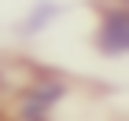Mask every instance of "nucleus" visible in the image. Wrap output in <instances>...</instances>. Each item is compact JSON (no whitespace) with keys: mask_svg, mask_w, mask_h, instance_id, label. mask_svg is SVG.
Masks as SVG:
<instances>
[{"mask_svg":"<svg viewBox=\"0 0 129 121\" xmlns=\"http://www.w3.org/2000/svg\"><path fill=\"white\" fill-rule=\"evenodd\" d=\"M96 48L111 59L125 55L129 48V11H125V0L118 4H107L100 11V30H96Z\"/></svg>","mask_w":129,"mask_h":121,"instance_id":"2","label":"nucleus"},{"mask_svg":"<svg viewBox=\"0 0 129 121\" xmlns=\"http://www.w3.org/2000/svg\"><path fill=\"white\" fill-rule=\"evenodd\" d=\"M63 95H67V84L55 77H41L37 84H30V88L19 95V121H52V110L63 103Z\"/></svg>","mask_w":129,"mask_h":121,"instance_id":"1","label":"nucleus"},{"mask_svg":"<svg viewBox=\"0 0 129 121\" xmlns=\"http://www.w3.org/2000/svg\"><path fill=\"white\" fill-rule=\"evenodd\" d=\"M55 19H59V4H52V0H41V4H33V8H30V15L22 19V33H26V37H33V33L48 30Z\"/></svg>","mask_w":129,"mask_h":121,"instance_id":"3","label":"nucleus"}]
</instances>
